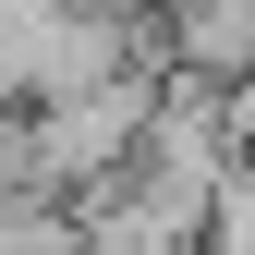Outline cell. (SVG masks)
I'll list each match as a JSON object with an SVG mask.
<instances>
[{"label": "cell", "instance_id": "6da1fadb", "mask_svg": "<svg viewBox=\"0 0 255 255\" xmlns=\"http://www.w3.org/2000/svg\"><path fill=\"white\" fill-rule=\"evenodd\" d=\"M158 98H170V61L24 110V195H73V207H85V195H110V182H134V158H146V134H158Z\"/></svg>", "mask_w": 255, "mask_h": 255}, {"label": "cell", "instance_id": "7a4b0ae2", "mask_svg": "<svg viewBox=\"0 0 255 255\" xmlns=\"http://www.w3.org/2000/svg\"><path fill=\"white\" fill-rule=\"evenodd\" d=\"M0 255H85L73 195H0Z\"/></svg>", "mask_w": 255, "mask_h": 255}]
</instances>
